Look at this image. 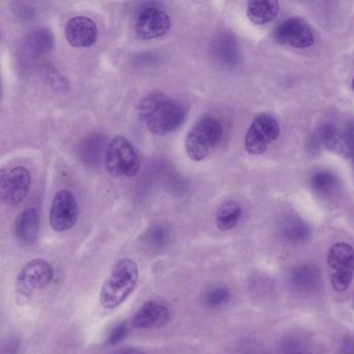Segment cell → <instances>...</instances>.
Returning <instances> with one entry per match:
<instances>
[{
	"instance_id": "22",
	"label": "cell",
	"mask_w": 354,
	"mask_h": 354,
	"mask_svg": "<svg viewBox=\"0 0 354 354\" xmlns=\"http://www.w3.org/2000/svg\"><path fill=\"white\" fill-rule=\"evenodd\" d=\"M231 299V292L227 287H215L205 295V302L209 306L217 308L227 304Z\"/></svg>"
},
{
	"instance_id": "25",
	"label": "cell",
	"mask_w": 354,
	"mask_h": 354,
	"mask_svg": "<svg viewBox=\"0 0 354 354\" xmlns=\"http://www.w3.org/2000/svg\"><path fill=\"white\" fill-rule=\"evenodd\" d=\"M128 327L126 323H122V324L118 325L113 331H111V335L107 339V345L113 346L115 344L120 343L122 339H125L127 335Z\"/></svg>"
},
{
	"instance_id": "5",
	"label": "cell",
	"mask_w": 354,
	"mask_h": 354,
	"mask_svg": "<svg viewBox=\"0 0 354 354\" xmlns=\"http://www.w3.org/2000/svg\"><path fill=\"white\" fill-rule=\"evenodd\" d=\"M105 169L115 178H132L140 171V161L134 147L124 136L113 138L104 157Z\"/></svg>"
},
{
	"instance_id": "20",
	"label": "cell",
	"mask_w": 354,
	"mask_h": 354,
	"mask_svg": "<svg viewBox=\"0 0 354 354\" xmlns=\"http://www.w3.org/2000/svg\"><path fill=\"white\" fill-rule=\"evenodd\" d=\"M215 53L217 59L225 63H232L237 59L238 49L235 41L230 37H221L214 43Z\"/></svg>"
},
{
	"instance_id": "13",
	"label": "cell",
	"mask_w": 354,
	"mask_h": 354,
	"mask_svg": "<svg viewBox=\"0 0 354 354\" xmlns=\"http://www.w3.org/2000/svg\"><path fill=\"white\" fill-rule=\"evenodd\" d=\"M171 320V312L165 304L148 301L133 317L132 325L138 329L159 328Z\"/></svg>"
},
{
	"instance_id": "28",
	"label": "cell",
	"mask_w": 354,
	"mask_h": 354,
	"mask_svg": "<svg viewBox=\"0 0 354 354\" xmlns=\"http://www.w3.org/2000/svg\"><path fill=\"white\" fill-rule=\"evenodd\" d=\"M352 88H353V92H354V78H353V80H352Z\"/></svg>"
},
{
	"instance_id": "29",
	"label": "cell",
	"mask_w": 354,
	"mask_h": 354,
	"mask_svg": "<svg viewBox=\"0 0 354 354\" xmlns=\"http://www.w3.org/2000/svg\"><path fill=\"white\" fill-rule=\"evenodd\" d=\"M293 354H301V353H299V352H296V353H293Z\"/></svg>"
},
{
	"instance_id": "8",
	"label": "cell",
	"mask_w": 354,
	"mask_h": 354,
	"mask_svg": "<svg viewBox=\"0 0 354 354\" xmlns=\"http://www.w3.org/2000/svg\"><path fill=\"white\" fill-rule=\"evenodd\" d=\"M32 186L30 171L24 167L1 169L0 171V196L10 206H18L28 196Z\"/></svg>"
},
{
	"instance_id": "21",
	"label": "cell",
	"mask_w": 354,
	"mask_h": 354,
	"mask_svg": "<svg viewBox=\"0 0 354 354\" xmlns=\"http://www.w3.org/2000/svg\"><path fill=\"white\" fill-rule=\"evenodd\" d=\"M310 185L315 192L320 194H329L335 192L337 185V179L333 174L328 171H319L310 179Z\"/></svg>"
},
{
	"instance_id": "18",
	"label": "cell",
	"mask_w": 354,
	"mask_h": 354,
	"mask_svg": "<svg viewBox=\"0 0 354 354\" xmlns=\"http://www.w3.org/2000/svg\"><path fill=\"white\" fill-rule=\"evenodd\" d=\"M28 48L34 55H44L49 53L53 46V37L48 30H39L32 32L28 38Z\"/></svg>"
},
{
	"instance_id": "3",
	"label": "cell",
	"mask_w": 354,
	"mask_h": 354,
	"mask_svg": "<svg viewBox=\"0 0 354 354\" xmlns=\"http://www.w3.org/2000/svg\"><path fill=\"white\" fill-rule=\"evenodd\" d=\"M223 125L213 117H205L194 124L185 140V151L192 160L200 162L209 156L223 138Z\"/></svg>"
},
{
	"instance_id": "6",
	"label": "cell",
	"mask_w": 354,
	"mask_h": 354,
	"mask_svg": "<svg viewBox=\"0 0 354 354\" xmlns=\"http://www.w3.org/2000/svg\"><path fill=\"white\" fill-rule=\"evenodd\" d=\"M326 262L333 270L331 285L333 290L339 293L345 292L354 277V248L345 242H337L329 248Z\"/></svg>"
},
{
	"instance_id": "19",
	"label": "cell",
	"mask_w": 354,
	"mask_h": 354,
	"mask_svg": "<svg viewBox=\"0 0 354 354\" xmlns=\"http://www.w3.org/2000/svg\"><path fill=\"white\" fill-rule=\"evenodd\" d=\"M320 140H322V144L326 147L329 150L337 151V152H343L344 154L347 155L345 148V140H344V134L342 136L339 133L337 128L335 126L329 125L325 126L321 129Z\"/></svg>"
},
{
	"instance_id": "17",
	"label": "cell",
	"mask_w": 354,
	"mask_h": 354,
	"mask_svg": "<svg viewBox=\"0 0 354 354\" xmlns=\"http://www.w3.org/2000/svg\"><path fill=\"white\" fill-rule=\"evenodd\" d=\"M241 216V208L234 201L221 205L217 211L216 225L221 231L227 232L234 229Z\"/></svg>"
},
{
	"instance_id": "12",
	"label": "cell",
	"mask_w": 354,
	"mask_h": 354,
	"mask_svg": "<svg viewBox=\"0 0 354 354\" xmlns=\"http://www.w3.org/2000/svg\"><path fill=\"white\" fill-rule=\"evenodd\" d=\"M65 36L73 48H88L98 39V28L94 20L86 16H76L67 22Z\"/></svg>"
},
{
	"instance_id": "26",
	"label": "cell",
	"mask_w": 354,
	"mask_h": 354,
	"mask_svg": "<svg viewBox=\"0 0 354 354\" xmlns=\"http://www.w3.org/2000/svg\"><path fill=\"white\" fill-rule=\"evenodd\" d=\"M342 353L343 354H354V342L353 339H347L344 342L342 346Z\"/></svg>"
},
{
	"instance_id": "7",
	"label": "cell",
	"mask_w": 354,
	"mask_h": 354,
	"mask_svg": "<svg viewBox=\"0 0 354 354\" xmlns=\"http://www.w3.org/2000/svg\"><path fill=\"white\" fill-rule=\"evenodd\" d=\"M281 133L279 122L270 115H259L252 122L244 140V147L250 154L260 155L268 149Z\"/></svg>"
},
{
	"instance_id": "1",
	"label": "cell",
	"mask_w": 354,
	"mask_h": 354,
	"mask_svg": "<svg viewBox=\"0 0 354 354\" xmlns=\"http://www.w3.org/2000/svg\"><path fill=\"white\" fill-rule=\"evenodd\" d=\"M138 115L149 132L155 136H167L185 121L187 109L180 101L156 92L140 101Z\"/></svg>"
},
{
	"instance_id": "16",
	"label": "cell",
	"mask_w": 354,
	"mask_h": 354,
	"mask_svg": "<svg viewBox=\"0 0 354 354\" xmlns=\"http://www.w3.org/2000/svg\"><path fill=\"white\" fill-rule=\"evenodd\" d=\"M279 11V5L275 0H252L248 3V19L254 24H265L272 21Z\"/></svg>"
},
{
	"instance_id": "10",
	"label": "cell",
	"mask_w": 354,
	"mask_h": 354,
	"mask_svg": "<svg viewBox=\"0 0 354 354\" xmlns=\"http://www.w3.org/2000/svg\"><path fill=\"white\" fill-rule=\"evenodd\" d=\"M171 17L157 7L144 8L136 18V35L140 40H153L165 36L171 30Z\"/></svg>"
},
{
	"instance_id": "15",
	"label": "cell",
	"mask_w": 354,
	"mask_h": 354,
	"mask_svg": "<svg viewBox=\"0 0 354 354\" xmlns=\"http://www.w3.org/2000/svg\"><path fill=\"white\" fill-rule=\"evenodd\" d=\"M292 285L300 292H310L318 288L321 281V272L314 265L302 264L292 270Z\"/></svg>"
},
{
	"instance_id": "11",
	"label": "cell",
	"mask_w": 354,
	"mask_h": 354,
	"mask_svg": "<svg viewBox=\"0 0 354 354\" xmlns=\"http://www.w3.org/2000/svg\"><path fill=\"white\" fill-rule=\"evenodd\" d=\"M274 39L279 44L289 45L295 48H308L315 41L312 28L299 18H291L283 22L275 30Z\"/></svg>"
},
{
	"instance_id": "14",
	"label": "cell",
	"mask_w": 354,
	"mask_h": 354,
	"mask_svg": "<svg viewBox=\"0 0 354 354\" xmlns=\"http://www.w3.org/2000/svg\"><path fill=\"white\" fill-rule=\"evenodd\" d=\"M39 229H40V221H39V214L36 209H26L16 219L15 235L21 243H35L38 238Z\"/></svg>"
},
{
	"instance_id": "23",
	"label": "cell",
	"mask_w": 354,
	"mask_h": 354,
	"mask_svg": "<svg viewBox=\"0 0 354 354\" xmlns=\"http://www.w3.org/2000/svg\"><path fill=\"white\" fill-rule=\"evenodd\" d=\"M286 239L289 240L292 243L304 241L308 236V229L304 223L299 221H294L290 223L285 229Z\"/></svg>"
},
{
	"instance_id": "24",
	"label": "cell",
	"mask_w": 354,
	"mask_h": 354,
	"mask_svg": "<svg viewBox=\"0 0 354 354\" xmlns=\"http://www.w3.org/2000/svg\"><path fill=\"white\" fill-rule=\"evenodd\" d=\"M344 140H345V148L347 156H351L354 165V122H351L346 127L344 132Z\"/></svg>"
},
{
	"instance_id": "9",
	"label": "cell",
	"mask_w": 354,
	"mask_h": 354,
	"mask_svg": "<svg viewBox=\"0 0 354 354\" xmlns=\"http://www.w3.org/2000/svg\"><path fill=\"white\" fill-rule=\"evenodd\" d=\"M80 216L77 200L69 190H59L50 209V225L55 232L69 231L76 225Z\"/></svg>"
},
{
	"instance_id": "27",
	"label": "cell",
	"mask_w": 354,
	"mask_h": 354,
	"mask_svg": "<svg viewBox=\"0 0 354 354\" xmlns=\"http://www.w3.org/2000/svg\"><path fill=\"white\" fill-rule=\"evenodd\" d=\"M119 354H142V352L138 351V350L129 349L126 351L121 352Z\"/></svg>"
},
{
	"instance_id": "4",
	"label": "cell",
	"mask_w": 354,
	"mask_h": 354,
	"mask_svg": "<svg viewBox=\"0 0 354 354\" xmlns=\"http://www.w3.org/2000/svg\"><path fill=\"white\" fill-rule=\"evenodd\" d=\"M53 268L44 259L28 261L17 275L15 286L16 302L26 304L35 294L45 289L53 279Z\"/></svg>"
},
{
	"instance_id": "2",
	"label": "cell",
	"mask_w": 354,
	"mask_h": 354,
	"mask_svg": "<svg viewBox=\"0 0 354 354\" xmlns=\"http://www.w3.org/2000/svg\"><path fill=\"white\" fill-rule=\"evenodd\" d=\"M138 281V264L131 259L118 261L100 292V304L107 310L121 306Z\"/></svg>"
}]
</instances>
